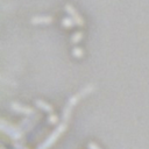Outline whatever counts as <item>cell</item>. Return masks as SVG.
Listing matches in <instances>:
<instances>
[{
    "label": "cell",
    "instance_id": "6da1fadb",
    "mask_svg": "<svg viewBox=\"0 0 149 149\" xmlns=\"http://www.w3.org/2000/svg\"><path fill=\"white\" fill-rule=\"evenodd\" d=\"M64 10H66V13L71 16V19L74 21V23H76L77 26H83V24H84V21H83V19H81V16L77 13L76 8H74L72 5L66 3V5L64 6Z\"/></svg>",
    "mask_w": 149,
    "mask_h": 149
},
{
    "label": "cell",
    "instance_id": "7a4b0ae2",
    "mask_svg": "<svg viewBox=\"0 0 149 149\" xmlns=\"http://www.w3.org/2000/svg\"><path fill=\"white\" fill-rule=\"evenodd\" d=\"M30 21L34 24H40V23H50L52 19L51 16H33Z\"/></svg>",
    "mask_w": 149,
    "mask_h": 149
},
{
    "label": "cell",
    "instance_id": "277c9868",
    "mask_svg": "<svg viewBox=\"0 0 149 149\" xmlns=\"http://www.w3.org/2000/svg\"><path fill=\"white\" fill-rule=\"evenodd\" d=\"M81 36V34L80 33H78V34H76V35H73V41H79V37Z\"/></svg>",
    "mask_w": 149,
    "mask_h": 149
},
{
    "label": "cell",
    "instance_id": "3957f363",
    "mask_svg": "<svg viewBox=\"0 0 149 149\" xmlns=\"http://www.w3.org/2000/svg\"><path fill=\"white\" fill-rule=\"evenodd\" d=\"M62 24L64 27H72L74 24V21L72 19H70V17H64L63 21H62Z\"/></svg>",
    "mask_w": 149,
    "mask_h": 149
}]
</instances>
